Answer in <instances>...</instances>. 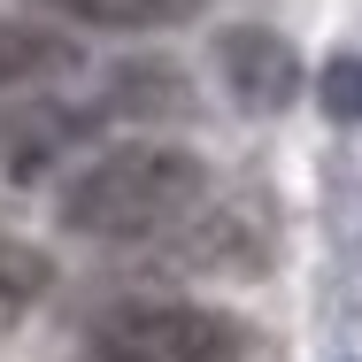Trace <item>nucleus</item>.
Returning <instances> with one entry per match:
<instances>
[{
  "label": "nucleus",
  "instance_id": "f03ea898",
  "mask_svg": "<svg viewBox=\"0 0 362 362\" xmlns=\"http://www.w3.org/2000/svg\"><path fill=\"white\" fill-rule=\"evenodd\" d=\"M247 332L193 300H124L93 324V362H231Z\"/></svg>",
  "mask_w": 362,
  "mask_h": 362
},
{
  "label": "nucleus",
  "instance_id": "20e7f679",
  "mask_svg": "<svg viewBox=\"0 0 362 362\" xmlns=\"http://www.w3.org/2000/svg\"><path fill=\"white\" fill-rule=\"evenodd\" d=\"M62 62H70V47H62L54 31H39V23H0V93L62 70Z\"/></svg>",
  "mask_w": 362,
  "mask_h": 362
},
{
  "label": "nucleus",
  "instance_id": "0eeeda50",
  "mask_svg": "<svg viewBox=\"0 0 362 362\" xmlns=\"http://www.w3.org/2000/svg\"><path fill=\"white\" fill-rule=\"evenodd\" d=\"M324 116L332 124H362V54H339L324 70Z\"/></svg>",
  "mask_w": 362,
  "mask_h": 362
},
{
  "label": "nucleus",
  "instance_id": "f257e3e1",
  "mask_svg": "<svg viewBox=\"0 0 362 362\" xmlns=\"http://www.w3.org/2000/svg\"><path fill=\"white\" fill-rule=\"evenodd\" d=\"M193 201H201V162L193 154L116 146L62 193V223L85 231V239H146V231H170Z\"/></svg>",
  "mask_w": 362,
  "mask_h": 362
},
{
  "label": "nucleus",
  "instance_id": "7ed1b4c3",
  "mask_svg": "<svg viewBox=\"0 0 362 362\" xmlns=\"http://www.w3.org/2000/svg\"><path fill=\"white\" fill-rule=\"evenodd\" d=\"M223 77H231L239 108L278 116V108L293 100V85H300V62H293V47L278 39V31L247 23V31H231V39H223Z\"/></svg>",
  "mask_w": 362,
  "mask_h": 362
},
{
  "label": "nucleus",
  "instance_id": "39448f33",
  "mask_svg": "<svg viewBox=\"0 0 362 362\" xmlns=\"http://www.w3.org/2000/svg\"><path fill=\"white\" fill-rule=\"evenodd\" d=\"M77 23H108V31H154V23H185L201 16V0H54Z\"/></svg>",
  "mask_w": 362,
  "mask_h": 362
},
{
  "label": "nucleus",
  "instance_id": "423d86ee",
  "mask_svg": "<svg viewBox=\"0 0 362 362\" xmlns=\"http://www.w3.org/2000/svg\"><path fill=\"white\" fill-rule=\"evenodd\" d=\"M47 286H54V262H47L39 247H23V239H8V231H0V324H8V316H23Z\"/></svg>",
  "mask_w": 362,
  "mask_h": 362
}]
</instances>
